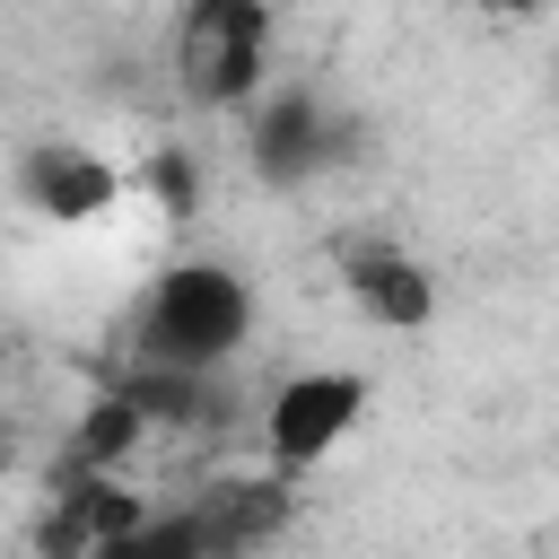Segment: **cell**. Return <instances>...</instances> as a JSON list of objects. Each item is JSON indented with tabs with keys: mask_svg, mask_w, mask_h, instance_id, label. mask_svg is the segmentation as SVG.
<instances>
[{
	"mask_svg": "<svg viewBox=\"0 0 559 559\" xmlns=\"http://www.w3.org/2000/svg\"><path fill=\"white\" fill-rule=\"evenodd\" d=\"M262 306H253V280L218 253H175L140 306H131V376H192L210 384V367H227L245 341H253Z\"/></svg>",
	"mask_w": 559,
	"mask_h": 559,
	"instance_id": "6da1fadb",
	"label": "cell"
},
{
	"mask_svg": "<svg viewBox=\"0 0 559 559\" xmlns=\"http://www.w3.org/2000/svg\"><path fill=\"white\" fill-rule=\"evenodd\" d=\"M271 35H280V17L262 0H192L166 35L175 96L201 114H236V105L271 96Z\"/></svg>",
	"mask_w": 559,
	"mask_h": 559,
	"instance_id": "7a4b0ae2",
	"label": "cell"
},
{
	"mask_svg": "<svg viewBox=\"0 0 559 559\" xmlns=\"http://www.w3.org/2000/svg\"><path fill=\"white\" fill-rule=\"evenodd\" d=\"M358 419H367V376H349V367H297L262 402V454H271L280 480H297V472L332 463L358 437Z\"/></svg>",
	"mask_w": 559,
	"mask_h": 559,
	"instance_id": "3957f363",
	"label": "cell"
},
{
	"mask_svg": "<svg viewBox=\"0 0 559 559\" xmlns=\"http://www.w3.org/2000/svg\"><path fill=\"white\" fill-rule=\"evenodd\" d=\"M175 507H183L201 559H271L280 533H288V515H297V489L262 463V472H210Z\"/></svg>",
	"mask_w": 559,
	"mask_h": 559,
	"instance_id": "277c9868",
	"label": "cell"
},
{
	"mask_svg": "<svg viewBox=\"0 0 559 559\" xmlns=\"http://www.w3.org/2000/svg\"><path fill=\"white\" fill-rule=\"evenodd\" d=\"M157 498L140 480H105V472H61V489H44L35 515V559H96L105 542H122Z\"/></svg>",
	"mask_w": 559,
	"mask_h": 559,
	"instance_id": "5b68a950",
	"label": "cell"
},
{
	"mask_svg": "<svg viewBox=\"0 0 559 559\" xmlns=\"http://www.w3.org/2000/svg\"><path fill=\"white\" fill-rule=\"evenodd\" d=\"M341 297H349V314H367L376 332H419V323L437 314L428 262H419L411 245H393V236H349V245H341Z\"/></svg>",
	"mask_w": 559,
	"mask_h": 559,
	"instance_id": "8992f818",
	"label": "cell"
},
{
	"mask_svg": "<svg viewBox=\"0 0 559 559\" xmlns=\"http://www.w3.org/2000/svg\"><path fill=\"white\" fill-rule=\"evenodd\" d=\"M17 192H26L35 218L87 227V218H105V210L122 201V175H114V157H96L87 140H35V148L17 157Z\"/></svg>",
	"mask_w": 559,
	"mask_h": 559,
	"instance_id": "52a82bcc",
	"label": "cell"
},
{
	"mask_svg": "<svg viewBox=\"0 0 559 559\" xmlns=\"http://www.w3.org/2000/svg\"><path fill=\"white\" fill-rule=\"evenodd\" d=\"M96 559H201V542H192V524H183V507H148L122 542H105Z\"/></svg>",
	"mask_w": 559,
	"mask_h": 559,
	"instance_id": "ba28073f",
	"label": "cell"
}]
</instances>
